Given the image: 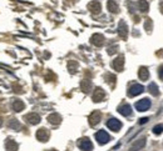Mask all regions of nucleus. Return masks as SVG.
Here are the masks:
<instances>
[{"label": "nucleus", "instance_id": "obj_16", "mask_svg": "<svg viewBox=\"0 0 163 151\" xmlns=\"http://www.w3.org/2000/svg\"><path fill=\"white\" fill-rule=\"evenodd\" d=\"M5 147L8 151H16L18 150V145L15 144V141H13L11 139H8L7 142H5Z\"/></svg>", "mask_w": 163, "mask_h": 151}, {"label": "nucleus", "instance_id": "obj_25", "mask_svg": "<svg viewBox=\"0 0 163 151\" xmlns=\"http://www.w3.org/2000/svg\"><path fill=\"white\" fill-rule=\"evenodd\" d=\"M146 30L147 31H150V30H152V20L150 19H147V21H146Z\"/></svg>", "mask_w": 163, "mask_h": 151}, {"label": "nucleus", "instance_id": "obj_12", "mask_svg": "<svg viewBox=\"0 0 163 151\" xmlns=\"http://www.w3.org/2000/svg\"><path fill=\"white\" fill-rule=\"evenodd\" d=\"M127 33H128V29H127V25L124 21H120L119 23V26H118V34L122 36L123 39L127 38Z\"/></svg>", "mask_w": 163, "mask_h": 151}, {"label": "nucleus", "instance_id": "obj_5", "mask_svg": "<svg viewBox=\"0 0 163 151\" xmlns=\"http://www.w3.org/2000/svg\"><path fill=\"white\" fill-rule=\"evenodd\" d=\"M144 91V86L143 85H139V84H136V85H132L131 89H129V91L128 94L131 96H137V95H139Z\"/></svg>", "mask_w": 163, "mask_h": 151}, {"label": "nucleus", "instance_id": "obj_27", "mask_svg": "<svg viewBox=\"0 0 163 151\" xmlns=\"http://www.w3.org/2000/svg\"><path fill=\"white\" fill-rule=\"evenodd\" d=\"M148 120H149V117H142V119L139 120V124H141V125H143V124H146V123L148 121Z\"/></svg>", "mask_w": 163, "mask_h": 151}, {"label": "nucleus", "instance_id": "obj_24", "mask_svg": "<svg viewBox=\"0 0 163 151\" xmlns=\"http://www.w3.org/2000/svg\"><path fill=\"white\" fill-rule=\"evenodd\" d=\"M90 86H92V84H90V81L84 80V81L82 82V88H83V90H84V91H88V90L90 89Z\"/></svg>", "mask_w": 163, "mask_h": 151}, {"label": "nucleus", "instance_id": "obj_26", "mask_svg": "<svg viewBox=\"0 0 163 151\" xmlns=\"http://www.w3.org/2000/svg\"><path fill=\"white\" fill-rule=\"evenodd\" d=\"M10 126H11V128H14V129H19V124H18L16 121H14V120L10 123Z\"/></svg>", "mask_w": 163, "mask_h": 151}, {"label": "nucleus", "instance_id": "obj_22", "mask_svg": "<svg viewBox=\"0 0 163 151\" xmlns=\"http://www.w3.org/2000/svg\"><path fill=\"white\" fill-rule=\"evenodd\" d=\"M14 109H15V110L16 111H21L23 110V109H24V104H23V102L20 101V100H16L15 102H14Z\"/></svg>", "mask_w": 163, "mask_h": 151}, {"label": "nucleus", "instance_id": "obj_10", "mask_svg": "<svg viewBox=\"0 0 163 151\" xmlns=\"http://www.w3.org/2000/svg\"><path fill=\"white\" fill-rule=\"evenodd\" d=\"M25 120H27L29 124L35 125V124H39L40 123V116L37 115V114H29V115L25 116Z\"/></svg>", "mask_w": 163, "mask_h": 151}, {"label": "nucleus", "instance_id": "obj_21", "mask_svg": "<svg viewBox=\"0 0 163 151\" xmlns=\"http://www.w3.org/2000/svg\"><path fill=\"white\" fill-rule=\"evenodd\" d=\"M89 9L93 11V13H98V11H100V4L98 1H93L89 4Z\"/></svg>", "mask_w": 163, "mask_h": 151}, {"label": "nucleus", "instance_id": "obj_2", "mask_svg": "<svg viewBox=\"0 0 163 151\" xmlns=\"http://www.w3.org/2000/svg\"><path fill=\"white\" fill-rule=\"evenodd\" d=\"M78 146H79V149L83 151H92L93 150V144L90 142V140L87 137L80 139V140L78 141Z\"/></svg>", "mask_w": 163, "mask_h": 151}, {"label": "nucleus", "instance_id": "obj_3", "mask_svg": "<svg viewBox=\"0 0 163 151\" xmlns=\"http://www.w3.org/2000/svg\"><path fill=\"white\" fill-rule=\"evenodd\" d=\"M150 107V100L149 99H142L136 102V109L138 111H147Z\"/></svg>", "mask_w": 163, "mask_h": 151}, {"label": "nucleus", "instance_id": "obj_18", "mask_svg": "<svg viewBox=\"0 0 163 151\" xmlns=\"http://www.w3.org/2000/svg\"><path fill=\"white\" fill-rule=\"evenodd\" d=\"M138 7H139V10L142 13H147L148 9H149V5L147 3V0H139V1H138Z\"/></svg>", "mask_w": 163, "mask_h": 151}, {"label": "nucleus", "instance_id": "obj_4", "mask_svg": "<svg viewBox=\"0 0 163 151\" xmlns=\"http://www.w3.org/2000/svg\"><path fill=\"white\" fill-rule=\"evenodd\" d=\"M107 126L112 131H119L120 128H122V123L117 119H109L107 121Z\"/></svg>", "mask_w": 163, "mask_h": 151}, {"label": "nucleus", "instance_id": "obj_6", "mask_svg": "<svg viewBox=\"0 0 163 151\" xmlns=\"http://www.w3.org/2000/svg\"><path fill=\"white\" fill-rule=\"evenodd\" d=\"M100 117H102V114L99 111H94L92 112V115L89 116V124L92 126H95L97 124H98L100 121Z\"/></svg>", "mask_w": 163, "mask_h": 151}, {"label": "nucleus", "instance_id": "obj_15", "mask_svg": "<svg viewBox=\"0 0 163 151\" xmlns=\"http://www.w3.org/2000/svg\"><path fill=\"white\" fill-rule=\"evenodd\" d=\"M138 75H139V79L141 80H148V77H149V71L147 68H144V66H142V68L139 69V71H138Z\"/></svg>", "mask_w": 163, "mask_h": 151}, {"label": "nucleus", "instance_id": "obj_23", "mask_svg": "<svg viewBox=\"0 0 163 151\" xmlns=\"http://www.w3.org/2000/svg\"><path fill=\"white\" fill-rule=\"evenodd\" d=\"M153 132L156 135H159V134H162L163 132V125L161 124V125H156L154 128H153Z\"/></svg>", "mask_w": 163, "mask_h": 151}, {"label": "nucleus", "instance_id": "obj_13", "mask_svg": "<svg viewBox=\"0 0 163 151\" xmlns=\"http://www.w3.org/2000/svg\"><path fill=\"white\" fill-rule=\"evenodd\" d=\"M123 65H124V60H123L122 56L117 58V59L113 61V68L116 69V70H118V71H122V70H123Z\"/></svg>", "mask_w": 163, "mask_h": 151}, {"label": "nucleus", "instance_id": "obj_1", "mask_svg": "<svg viewBox=\"0 0 163 151\" xmlns=\"http://www.w3.org/2000/svg\"><path fill=\"white\" fill-rule=\"evenodd\" d=\"M95 139H97V141H98L99 145H104V144H107V142H109L111 136L108 135L104 130H99V131L95 134Z\"/></svg>", "mask_w": 163, "mask_h": 151}, {"label": "nucleus", "instance_id": "obj_28", "mask_svg": "<svg viewBox=\"0 0 163 151\" xmlns=\"http://www.w3.org/2000/svg\"><path fill=\"white\" fill-rule=\"evenodd\" d=\"M158 75H159V77H161V79L163 80V65L161 66V68H159V71H158Z\"/></svg>", "mask_w": 163, "mask_h": 151}, {"label": "nucleus", "instance_id": "obj_30", "mask_svg": "<svg viewBox=\"0 0 163 151\" xmlns=\"http://www.w3.org/2000/svg\"><path fill=\"white\" fill-rule=\"evenodd\" d=\"M1 124H3V121H1V120H0V126H1Z\"/></svg>", "mask_w": 163, "mask_h": 151}, {"label": "nucleus", "instance_id": "obj_19", "mask_svg": "<svg viewBox=\"0 0 163 151\" xmlns=\"http://www.w3.org/2000/svg\"><path fill=\"white\" fill-rule=\"evenodd\" d=\"M108 9H109V11H112V13H117L118 11L117 3L114 1V0H109V1H108Z\"/></svg>", "mask_w": 163, "mask_h": 151}, {"label": "nucleus", "instance_id": "obj_29", "mask_svg": "<svg viewBox=\"0 0 163 151\" xmlns=\"http://www.w3.org/2000/svg\"><path fill=\"white\" fill-rule=\"evenodd\" d=\"M159 10L162 11V14H163V0H161V1H159Z\"/></svg>", "mask_w": 163, "mask_h": 151}, {"label": "nucleus", "instance_id": "obj_14", "mask_svg": "<svg viewBox=\"0 0 163 151\" xmlns=\"http://www.w3.org/2000/svg\"><path fill=\"white\" fill-rule=\"evenodd\" d=\"M118 112L122 114L123 116H129L131 114H132V109H131L129 105H122V106L118 109Z\"/></svg>", "mask_w": 163, "mask_h": 151}, {"label": "nucleus", "instance_id": "obj_8", "mask_svg": "<svg viewBox=\"0 0 163 151\" xmlns=\"http://www.w3.org/2000/svg\"><path fill=\"white\" fill-rule=\"evenodd\" d=\"M104 96H105V94H104V91H103V89L97 88L95 91H94V95H93V100H94L95 102L102 101V100L104 99Z\"/></svg>", "mask_w": 163, "mask_h": 151}, {"label": "nucleus", "instance_id": "obj_7", "mask_svg": "<svg viewBox=\"0 0 163 151\" xmlns=\"http://www.w3.org/2000/svg\"><path fill=\"white\" fill-rule=\"evenodd\" d=\"M37 137H38V140L44 142L49 139V132H48L46 129H39L38 132H37Z\"/></svg>", "mask_w": 163, "mask_h": 151}, {"label": "nucleus", "instance_id": "obj_20", "mask_svg": "<svg viewBox=\"0 0 163 151\" xmlns=\"http://www.w3.org/2000/svg\"><path fill=\"white\" fill-rule=\"evenodd\" d=\"M148 90H149V93L152 94L153 96H157V95L159 94V91H158V88H157V85H156L154 82H150V84H149Z\"/></svg>", "mask_w": 163, "mask_h": 151}, {"label": "nucleus", "instance_id": "obj_17", "mask_svg": "<svg viewBox=\"0 0 163 151\" xmlns=\"http://www.w3.org/2000/svg\"><path fill=\"white\" fill-rule=\"evenodd\" d=\"M60 120H62V117H60L58 114H52V115L48 116V121L53 125H58L60 123Z\"/></svg>", "mask_w": 163, "mask_h": 151}, {"label": "nucleus", "instance_id": "obj_11", "mask_svg": "<svg viewBox=\"0 0 163 151\" xmlns=\"http://www.w3.org/2000/svg\"><path fill=\"white\" fill-rule=\"evenodd\" d=\"M92 43L97 46H102L104 43V38H103V35H100V34H95L92 36Z\"/></svg>", "mask_w": 163, "mask_h": 151}, {"label": "nucleus", "instance_id": "obj_9", "mask_svg": "<svg viewBox=\"0 0 163 151\" xmlns=\"http://www.w3.org/2000/svg\"><path fill=\"white\" fill-rule=\"evenodd\" d=\"M144 145H146V139H141V140H137L133 145L131 146V151H138V150H141V149H143L144 147Z\"/></svg>", "mask_w": 163, "mask_h": 151}]
</instances>
